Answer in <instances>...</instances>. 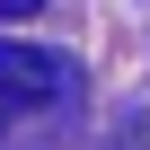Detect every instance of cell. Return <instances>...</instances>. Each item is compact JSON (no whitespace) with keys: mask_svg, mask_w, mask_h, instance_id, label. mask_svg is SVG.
Listing matches in <instances>:
<instances>
[{"mask_svg":"<svg viewBox=\"0 0 150 150\" xmlns=\"http://www.w3.org/2000/svg\"><path fill=\"white\" fill-rule=\"evenodd\" d=\"M62 88H71V62H62V53L0 35V124H9V115H44Z\"/></svg>","mask_w":150,"mask_h":150,"instance_id":"6da1fadb","label":"cell"}]
</instances>
